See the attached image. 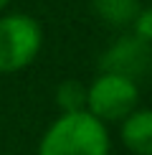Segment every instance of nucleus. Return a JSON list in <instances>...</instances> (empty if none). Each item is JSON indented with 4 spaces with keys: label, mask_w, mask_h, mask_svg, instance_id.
<instances>
[{
    "label": "nucleus",
    "mask_w": 152,
    "mask_h": 155,
    "mask_svg": "<svg viewBox=\"0 0 152 155\" xmlns=\"http://www.w3.org/2000/svg\"><path fill=\"white\" fill-rule=\"evenodd\" d=\"M38 155H109V132L86 112L61 114L46 130Z\"/></svg>",
    "instance_id": "nucleus-1"
},
{
    "label": "nucleus",
    "mask_w": 152,
    "mask_h": 155,
    "mask_svg": "<svg viewBox=\"0 0 152 155\" xmlns=\"http://www.w3.org/2000/svg\"><path fill=\"white\" fill-rule=\"evenodd\" d=\"M43 31L28 13H13L0 18V74L25 69L38 56Z\"/></svg>",
    "instance_id": "nucleus-2"
},
{
    "label": "nucleus",
    "mask_w": 152,
    "mask_h": 155,
    "mask_svg": "<svg viewBox=\"0 0 152 155\" xmlns=\"http://www.w3.org/2000/svg\"><path fill=\"white\" fill-rule=\"evenodd\" d=\"M139 87L137 81L117 74H99L86 89V112L104 122H122L137 109Z\"/></svg>",
    "instance_id": "nucleus-3"
},
{
    "label": "nucleus",
    "mask_w": 152,
    "mask_h": 155,
    "mask_svg": "<svg viewBox=\"0 0 152 155\" xmlns=\"http://www.w3.org/2000/svg\"><path fill=\"white\" fill-rule=\"evenodd\" d=\"M101 74H117L137 81L139 74L152 69V43H144L135 36L119 38L99 61Z\"/></svg>",
    "instance_id": "nucleus-4"
},
{
    "label": "nucleus",
    "mask_w": 152,
    "mask_h": 155,
    "mask_svg": "<svg viewBox=\"0 0 152 155\" xmlns=\"http://www.w3.org/2000/svg\"><path fill=\"white\" fill-rule=\"evenodd\" d=\"M122 143L137 155H152V109H135L122 120Z\"/></svg>",
    "instance_id": "nucleus-5"
},
{
    "label": "nucleus",
    "mask_w": 152,
    "mask_h": 155,
    "mask_svg": "<svg viewBox=\"0 0 152 155\" xmlns=\"http://www.w3.org/2000/svg\"><path fill=\"white\" fill-rule=\"evenodd\" d=\"M94 8L112 25H132L137 13L142 10L139 0H94Z\"/></svg>",
    "instance_id": "nucleus-6"
},
{
    "label": "nucleus",
    "mask_w": 152,
    "mask_h": 155,
    "mask_svg": "<svg viewBox=\"0 0 152 155\" xmlns=\"http://www.w3.org/2000/svg\"><path fill=\"white\" fill-rule=\"evenodd\" d=\"M56 102H59V107H63V114L84 112L86 109V89L79 81L68 79L56 89Z\"/></svg>",
    "instance_id": "nucleus-7"
},
{
    "label": "nucleus",
    "mask_w": 152,
    "mask_h": 155,
    "mask_svg": "<svg viewBox=\"0 0 152 155\" xmlns=\"http://www.w3.org/2000/svg\"><path fill=\"white\" fill-rule=\"evenodd\" d=\"M132 36L144 43H152V8L137 13V18L132 21Z\"/></svg>",
    "instance_id": "nucleus-8"
},
{
    "label": "nucleus",
    "mask_w": 152,
    "mask_h": 155,
    "mask_svg": "<svg viewBox=\"0 0 152 155\" xmlns=\"http://www.w3.org/2000/svg\"><path fill=\"white\" fill-rule=\"evenodd\" d=\"M8 3H10V0H0V10H3V8H5Z\"/></svg>",
    "instance_id": "nucleus-9"
}]
</instances>
